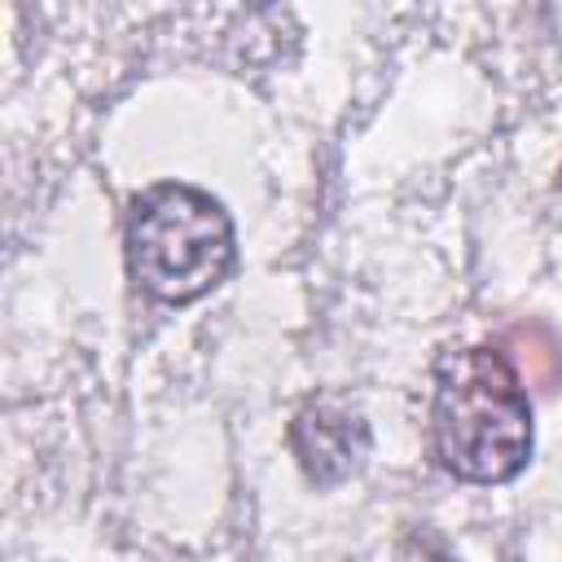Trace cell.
<instances>
[{
    "mask_svg": "<svg viewBox=\"0 0 562 562\" xmlns=\"http://www.w3.org/2000/svg\"><path fill=\"white\" fill-rule=\"evenodd\" d=\"M430 443L465 483H509L531 461V404L496 347H448L435 360Z\"/></svg>",
    "mask_w": 562,
    "mask_h": 562,
    "instance_id": "obj_1",
    "label": "cell"
},
{
    "mask_svg": "<svg viewBox=\"0 0 562 562\" xmlns=\"http://www.w3.org/2000/svg\"><path fill=\"white\" fill-rule=\"evenodd\" d=\"M127 272L158 303H193L215 290L237 259L233 220L198 184L162 180L127 206Z\"/></svg>",
    "mask_w": 562,
    "mask_h": 562,
    "instance_id": "obj_2",
    "label": "cell"
},
{
    "mask_svg": "<svg viewBox=\"0 0 562 562\" xmlns=\"http://www.w3.org/2000/svg\"><path fill=\"white\" fill-rule=\"evenodd\" d=\"M290 452L307 483L338 487L369 457V422L342 395H312L290 422Z\"/></svg>",
    "mask_w": 562,
    "mask_h": 562,
    "instance_id": "obj_3",
    "label": "cell"
}]
</instances>
